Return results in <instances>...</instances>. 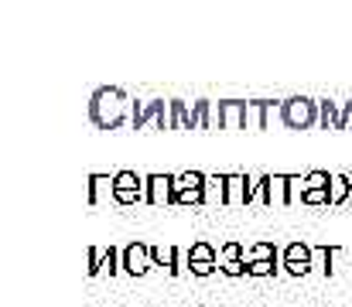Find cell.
Instances as JSON below:
<instances>
[{"instance_id": "cell-10", "label": "cell", "mask_w": 352, "mask_h": 307, "mask_svg": "<svg viewBox=\"0 0 352 307\" xmlns=\"http://www.w3.org/2000/svg\"><path fill=\"white\" fill-rule=\"evenodd\" d=\"M154 270V256H151V246L147 242H130L123 246V273L130 277H144Z\"/></svg>"}, {"instance_id": "cell-25", "label": "cell", "mask_w": 352, "mask_h": 307, "mask_svg": "<svg viewBox=\"0 0 352 307\" xmlns=\"http://www.w3.org/2000/svg\"><path fill=\"white\" fill-rule=\"evenodd\" d=\"M100 263H103V249L89 246V253H86V277H100Z\"/></svg>"}, {"instance_id": "cell-19", "label": "cell", "mask_w": 352, "mask_h": 307, "mask_svg": "<svg viewBox=\"0 0 352 307\" xmlns=\"http://www.w3.org/2000/svg\"><path fill=\"white\" fill-rule=\"evenodd\" d=\"M352 198V178L349 174H332V188H329V208H339V205Z\"/></svg>"}, {"instance_id": "cell-9", "label": "cell", "mask_w": 352, "mask_h": 307, "mask_svg": "<svg viewBox=\"0 0 352 307\" xmlns=\"http://www.w3.org/2000/svg\"><path fill=\"white\" fill-rule=\"evenodd\" d=\"M219 270V253L209 242H192L188 246V273L192 277H212Z\"/></svg>"}, {"instance_id": "cell-17", "label": "cell", "mask_w": 352, "mask_h": 307, "mask_svg": "<svg viewBox=\"0 0 352 307\" xmlns=\"http://www.w3.org/2000/svg\"><path fill=\"white\" fill-rule=\"evenodd\" d=\"M315 249V270L311 273H322L325 280L336 277V246H311Z\"/></svg>"}, {"instance_id": "cell-20", "label": "cell", "mask_w": 352, "mask_h": 307, "mask_svg": "<svg viewBox=\"0 0 352 307\" xmlns=\"http://www.w3.org/2000/svg\"><path fill=\"white\" fill-rule=\"evenodd\" d=\"M206 205H226V174H206Z\"/></svg>"}, {"instance_id": "cell-22", "label": "cell", "mask_w": 352, "mask_h": 307, "mask_svg": "<svg viewBox=\"0 0 352 307\" xmlns=\"http://www.w3.org/2000/svg\"><path fill=\"white\" fill-rule=\"evenodd\" d=\"M100 273H107V277H117V273H123V249H117V246H107V249H103Z\"/></svg>"}, {"instance_id": "cell-1", "label": "cell", "mask_w": 352, "mask_h": 307, "mask_svg": "<svg viewBox=\"0 0 352 307\" xmlns=\"http://www.w3.org/2000/svg\"><path fill=\"white\" fill-rule=\"evenodd\" d=\"M130 109H133V100H126L123 89L103 86L89 100V120L100 130H120V126H130Z\"/></svg>"}, {"instance_id": "cell-24", "label": "cell", "mask_w": 352, "mask_h": 307, "mask_svg": "<svg viewBox=\"0 0 352 307\" xmlns=\"http://www.w3.org/2000/svg\"><path fill=\"white\" fill-rule=\"evenodd\" d=\"M246 277H277V260H256V263H246Z\"/></svg>"}, {"instance_id": "cell-18", "label": "cell", "mask_w": 352, "mask_h": 307, "mask_svg": "<svg viewBox=\"0 0 352 307\" xmlns=\"http://www.w3.org/2000/svg\"><path fill=\"white\" fill-rule=\"evenodd\" d=\"M318 109H322V120H318L322 130H339L342 126V102L318 100Z\"/></svg>"}, {"instance_id": "cell-6", "label": "cell", "mask_w": 352, "mask_h": 307, "mask_svg": "<svg viewBox=\"0 0 352 307\" xmlns=\"http://www.w3.org/2000/svg\"><path fill=\"white\" fill-rule=\"evenodd\" d=\"M113 181H117V195H113L117 205H140L147 198V181L137 171H117Z\"/></svg>"}, {"instance_id": "cell-28", "label": "cell", "mask_w": 352, "mask_h": 307, "mask_svg": "<svg viewBox=\"0 0 352 307\" xmlns=\"http://www.w3.org/2000/svg\"><path fill=\"white\" fill-rule=\"evenodd\" d=\"M339 130H352V100L342 102V126Z\"/></svg>"}, {"instance_id": "cell-2", "label": "cell", "mask_w": 352, "mask_h": 307, "mask_svg": "<svg viewBox=\"0 0 352 307\" xmlns=\"http://www.w3.org/2000/svg\"><path fill=\"white\" fill-rule=\"evenodd\" d=\"M130 130H171V100H133Z\"/></svg>"}, {"instance_id": "cell-8", "label": "cell", "mask_w": 352, "mask_h": 307, "mask_svg": "<svg viewBox=\"0 0 352 307\" xmlns=\"http://www.w3.org/2000/svg\"><path fill=\"white\" fill-rule=\"evenodd\" d=\"M151 256H154V266L164 270L168 277H185V273H188V249H178V246H151Z\"/></svg>"}, {"instance_id": "cell-7", "label": "cell", "mask_w": 352, "mask_h": 307, "mask_svg": "<svg viewBox=\"0 0 352 307\" xmlns=\"http://www.w3.org/2000/svg\"><path fill=\"white\" fill-rule=\"evenodd\" d=\"M250 126V102L223 100L216 106V130H246Z\"/></svg>"}, {"instance_id": "cell-5", "label": "cell", "mask_w": 352, "mask_h": 307, "mask_svg": "<svg viewBox=\"0 0 352 307\" xmlns=\"http://www.w3.org/2000/svg\"><path fill=\"white\" fill-rule=\"evenodd\" d=\"M280 266L287 277H308L315 270V249L308 242H291L280 253Z\"/></svg>"}, {"instance_id": "cell-14", "label": "cell", "mask_w": 352, "mask_h": 307, "mask_svg": "<svg viewBox=\"0 0 352 307\" xmlns=\"http://www.w3.org/2000/svg\"><path fill=\"white\" fill-rule=\"evenodd\" d=\"M226 205H250V174H226Z\"/></svg>"}, {"instance_id": "cell-21", "label": "cell", "mask_w": 352, "mask_h": 307, "mask_svg": "<svg viewBox=\"0 0 352 307\" xmlns=\"http://www.w3.org/2000/svg\"><path fill=\"white\" fill-rule=\"evenodd\" d=\"M195 120H199V130L202 133H209V130H216V102L212 100H195Z\"/></svg>"}, {"instance_id": "cell-23", "label": "cell", "mask_w": 352, "mask_h": 307, "mask_svg": "<svg viewBox=\"0 0 352 307\" xmlns=\"http://www.w3.org/2000/svg\"><path fill=\"white\" fill-rule=\"evenodd\" d=\"M256 260H280V253L274 242H253L246 249V263H256Z\"/></svg>"}, {"instance_id": "cell-26", "label": "cell", "mask_w": 352, "mask_h": 307, "mask_svg": "<svg viewBox=\"0 0 352 307\" xmlns=\"http://www.w3.org/2000/svg\"><path fill=\"white\" fill-rule=\"evenodd\" d=\"M301 205H329V188H305Z\"/></svg>"}, {"instance_id": "cell-11", "label": "cell", "mask_w": 352, "mask_h": 307, "mask_svg": "<svg viewBox=\"0 0 352 307\" xmlns=\"http://www.w3.org/2000/svg\"><path fill=\"white\" fill-rule=\"evenodd\" d=\"M147 205H175V174H147Z\"/></svg>"}, {"instance_id": "cell-15", "label": "cell", "mask_w": 352, "mask_h": 307, "mask_svg": "<svg viewBox=\"0 0 352 307\" xmlns=\"http://www.w3.org/2000/svg\"><path fill=\"white\" fill-rule=\"evenodd\" d=\"M270 113H280V102L253 100L250 102V126L253 130H270Z\"/></svg>"}, {"instance_id": "cell-27", "label": "cell", "mask_w": 352, "mask_h": 307, "mask_svg": "<svg viewBox=\"0 0 352 307\" xmlns=\"http://www.w3.org/2000/svg\"><path fill=\"white\" fill-rule=\"evenodd\" d=\"M301 198H305V178L291 174V205H301Z\"/></svg>"}, {"instance_id": "cell-13", "label": "cell", "mask_w": 352, "mask_h": 307, "mask_svg": "<svg viewBox=\"0 0 352 307\" xmlns=\"http://www.w3.org/2000/svg\"><path fill=\"white\" fill-rule=\"evenodd\" d=\"M113 195H117V181L110 178V174H89V188H86V202L93 205H107L113 202Z\"/></svg>"}, {"instance_id": "cell-3", "label": "cell", "mask_w": 352, "mask_h": 307, "mask_svg": "<svg viewBox=\"0 0 352 307\" xmlns=\"http://www.w3.org/2000/svg\"><path fill=\"white\" fill-rule=\"evenodd\" d=\"M318 120H322L318 100L291 96V100L280 102V123H284L287 130H311V126H318Z\"/></svg>"}, {"instance_id": "cell-12", "label": "cell", "mask_w": 352, "mask_h": 307, "mask_svg": "<svg viewBox=\"0 0 352 307\" xmlns=\"http://www.w3.org/2000/svg\"><path fill=\"white\" fill-rule=\"evenodd\" d=\"M219 270L226 277H246V249L239 242H226L219 249Z\"/></svg>"}, {"instance_id": "cell-16", "label": "cell", "mask_w": 352, "mask_h": 307, "mask_svg": "<svg viewBox=\"0 0 352 307\" xmlns=\"http://www.w3.org/2000/svg\"><path fill=\"white\" fill-rule=\"evenodd\" d=\"M171 130H199L195 106L188 109V102L185 100H171Z\"/></svg>"}, {"instance_id": "cell-4", "label": "cell", "mask_w": 352, "mask_h": 307, "mask_svg": "<svg viewBox=\"0 0 352 307\" xmlns=\"http://www.w3.org/2000/svg\"><path fill=\"white\" fill-rule=\"evenodd\" d=\"M260 205L291 208V174H260Z\"/></svg>"}]
</instances>
